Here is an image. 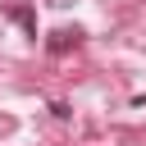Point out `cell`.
Masks as SVG:
<instances>
[{"instance_id": "obj_1", "label": "cell", "mask_w": 146, "mask_h": 146, "mask_svg": "<svg viewBox=\"0 0 146 146\" xmlns=\"http://www.w3.org/2000/svg\"><path fill=\"white\" fill-rule=\"evenodd\" d=\"M78 41H82V27H55V32L46 36V50H50V55H64V50L78 46Z\"/></svg>"}, {"instance_id": "obj_2", "label": "cell", "mask_w": 146, "mask_h": 146, "mask_svg": "<svg viewBox=\"0 0 146 146\" xmlns=\"http://www.w3.org/2000/svg\"><path fill=\"white\" fill-rule=\"evenodd\" d=\"M14 18L27 27V36H36V14H32V5H18V9H14Z\"/></svg>"}, {"instance_id": "obj_3", "label": "cell", "mask_w": 146, "mask_h": 146, "mask_svg": "<svg viewBox=\"0 0 146 146\" xmlns=\"http://www.w3.org/2000/svg\"><path fill=\"white\" fill-rule=\"evenodd\" d=\"M50 5H73V0H50Z\"/></svg>"}]
</instances>
